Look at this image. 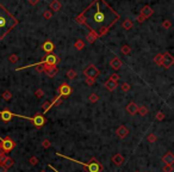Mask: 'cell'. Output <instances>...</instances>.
Instances as JSON below:
<instances>
[{
  "label": "cell",
  "instance_id": "1",
  "mask_svg": "<svg viewBox=\"0 0 174 172\" xmlns=\"http://www.w3.org/2000/svg\"><path fill=\"white\" fill-rule=\"evenodd\" d=\"M121 19L119 13L116 12L105 0H93L76 18L75 22L88 27L90 31L98 33L101 29H111Z\"/></svg>",
  "mask_w": 174,
  "mask_h": 172
},
{
  "label": "cell",
  "instance_id": "2",
  "mask_svg": "<svg viewBox=\"0 0 174 172\" xmlns=\"http://www.w3.org/2000/svg\"><path fill=\"white\" fill-rule=\"evenodd\" d=\"M18 23V19L4 5L0 4V40H3L12 29H14Z\"/></svg>",
  "mask_w": 174,
  "mask_h": 172
},
{
  "label": "cell",
  "instance_id": "3",
  "mask_svg": "<svg viewBox=\"0 0 174 172\" xmlns=\"http://www.w3.org/2000/svg\"><path fill=\"white\" fill-rule=\"evenodd\" d=\"M56 155H57V157H61V158H65V159H67V160H70V161H73V163L80 164V165H82V166H85L87 172H103V170H104V166L101 165V163H99L96 158H92L90 163H82V161L75 160V159H73V158H70V157L63 155V154H61V153H59V152H56Z\"/></svg>",
  "mask_w": 174,
  "mask_h": 172
},
{
  "label": "cell",
  "instance_id": "4",
  "mask_svg": "<svg viewBox=\"0 0 174 172\" xmlns=\"http://www.w3.org/2000/svg\"><path fill=\"white\" fill-rule=\"evenodd\" d=\"M59 62H60V59H59V57H57L56 55H54V54H48L42 61L36 62V64H32V65H27V66H24V67H19V68H17L16 71H22V69H26V68H30V67H37V66H42V65L56 66Z\"/></svg>",
  "mask_w": 174,
  "mask_h": 172
},
{
  "label": "cell",
  "instance_id": "5",
  "mask_svg": "<svg viewBox=\"0 0 174 172\" xmlns=\"http://www.w3.org/2000/svg\"><path fill=\"white\" fill-rule=\"evenodd\" d=\"M13 117H20V119H25V120H29V121H31L37 128H41L45 124L47 120L45 117L43 116L42 113H36L34 117H27V116H23V115H17V113H13Z\"/></svg>",
  "mask_w": 174,
  "mask_h": 172
},
{
  "label": "cell",
  "instance_id": "6",
  "mask_svg": "<svg viewBox=\"0 0 174 172\" xmlns=\"http://www.w3.org/2000/svg\"><path fill=\"white\" fill-rule=\"evenodd\" d=\"M14 147H16V142H14L10 136H6V137H4V139L0 136V152L9 153V152H11Z\"/></svg>",
  "mask_w": 174,
  "mask_h": 172
},
{
  "label": "cell",
  "instance_id": "7",
  "mask_svg": "<svg viewBox=\"0 0 174 172\" xmlns=\"http://www.w3.org/2000/svg\"><path fill=\"white\" fill-rule=\"evenodd\" d=\"M57 96H60L61 98H67L69 97L72 93H73V89L70 87V86L67 84V82H63L59 86V89H57Z\"/></svg>",
  "mask_w": 174,
  "mask_h": 172
},
{
  "label": "cell",
  "instance_id": "8",
  "mask_svg": "<svg viewBox=\"0 0 174 172\" xmlns=\"http://www.w3.org/2000/svg\"><path fill=\"white\" fill-rule=\"evenodd\" d=\"M83 74L86 78H93L96 79L97 77H99L100 71L94 66V65H88L85 69H83Z\"/></svg>",
  "mask_w": 174,
  "mask_h": 172
},
{
  "label": "cell",
  "instance_id": "9",
  "mask_svg": "<svg viewBox=\"0 0 174 172\" xmlns=\"http://www.w3.org/2000/svg\"><path fill=\"white\" fill-rule=\"evenodd\" d=\"M163 55V57H162V67H165V68H169L170 66H173V64H174V59H173V56H172V54L170 53H165V54H162Z\"/></svg>",
  "mask_w": 174,
  "mask_h": 172
},
{
  "label": "cell",
  "instance_id": "10",
  "mask_svg": "<svg viewBox=\"0 0 174 172\" xmlns=\"http://www.w3.org/2000/svg\"><path fill=\"white\" fill-rule=\"evenodd\" d=\"M43 67V72L49 77V78H54L57 72H59V69H57L56 66H48V65H42Z\"/></svg>",
  "mask_w": 174,
  "mask_h": 172
},
{
  "label": "cell",
  "instance_id": "11",
  "mask_svg": "<svg viewBox=\"0 0 174 172\" xmlns=\"http://www.w3.org/2000/svg\"><path fill=\"white\" fill-rule=\"evenodd\" d=\"M0 119H1L4 122H10L13 119V112H11L9 109L0 110Z\"/></svg>",
  "mask_w": 174,
  "mask_h": 172
},
{
  "label": "cell",
  "instance_id": "12",
  "mask_svg": "<svg viewBox=\"0 0 174 172\" xmlns=\"http://www.w3.org/2000/svg\"><path fill=\"white\" fill-rule=\"evenodd\" d=\"M116 134H117V136L119 137V139H125L127 136H128V134H129V129L125 127V126H119L118 128H117V130H116Z\"/></svg>",
  "mask_w": 174,
  "mask_h": 172
},
{
  "label": "cell",
  "instance_id": "13",
  "mask_svg": "<svg viewBox=\"0 0 174 172\" xmlns=\"http://www.w3.org/2000/svg\"><path fill=\"white\" fill-rule=\"evenodd\" d=\"M153 13H154V10L149 6V5H146V6H143L142 7V10H141V14L146 18V19H148L149 17H152L153 16Z\"/></svg>",
  "mask_w": 174,
  "mask_h": 172
},
{
  "label": "cell",
  "instance_id": "14",
  "mask_svg": "<svg viewBox=\"0 0 174 172\" xmlns=\"http://www.w3.org/2000/svg\"><path fill=\"white\" fill-rule=\"evenodd\" d=\"M110 66H111L114 71H118V69L123 66V62H122V60L119 59V57H113V59L110 61Z\"/></svg>",
  "mask_w": 174,
  "mask_h": 172
},
{
  "label": "cell",
  "instance_id": "15",
  "mask_svg": "<svg viewBox=\"0 0 174 172\" xmlns=\"http://www.w3.org/2000/svg\"><path fill=\"white\" fill-rule=\"evenodd\" d=\"M162 163H165V165H173L174 163V154L172 152H168L166 153L163 157H162Z\"/></svg>",
  "mask_w": 174,
  "mask_h": 172
},
{
  "label": "cell",
  "instance_id": "16",
  "mask_svg": "<svg viewBox=\"0 0 174 172\" xmlns=\"http://www.w3.org/2000/svg\"><path fill=\"white\" fill-rule=\"evenodd\" d=\"M137 110H138V105L135 103V102H130L127 106V111L129 115H131V116H134V115L137 113Z\"/></svg>",
  "mask_w": 174,
  "mask_h": 172
},
{
  "label": "cell",
  "instance_id": "17",
  "mask_svg": "<svg viewBox=\"0 0 174 172\" xmlns=\"http://www.w3.org/2000/svg\"><path fill=\"white\" fill-rule=\"evenodd\" d=\"M49 7H50V11L51 12H59L61 9H62V5L59 0H52V1L49 4Z\"/></svg>",
  "mask_w": 174,
  "mask_h": 172
},
{
  "label": "cell",
  "instance_id": "18",
  "mask_svg": "<svg viewBox=\"0 0 174 172\" xmlns=\"http://www.w3.org/2000/svg\"><path fill=\"white\" fill-rule=\"evenodd\" d=\"M112 163L114 165H117V166H122L123 163H124V157L121 154V153H117V154H114L112 157Z\"/></svg>",
  "mask_w": 174,
  "mask_h": 172
},
{
  "label": "cell",
  "instance_id": "19",
  "mask_svg": "<svg viewBox=\"0 0 174 172\" xmlns=\"http://www.w3.org/2000/svg\"><path fill=\"white\" fill-rule=\"evenodd\" d=\"M42 48H43V50H44L45 53L51 54L52 50L55 49V46H54V43H52L51 41H45V42L42 44Z\"/></svg>",
  "mask_w": 174,
  "mask_h": 172
},
{
  "label": "cell",
  "instance_id": "20",
  "mask_svg": "<svg viewBox=\"0 0 174 172\" xmlns=\"http://www.w3.org/2000/svg\"><path fill=\"white\" fill-rule=\"evenodd\" d=\"M117 86H118V84H117V82H114V81H112V80H110V79L105 82V87H106L110 92L114 91L116 89H117Z\"/></svg>",
  "mask_w": 174,
  "mask_h": 172
},
{
  "label": "cell",
  "instance_id": "21",
  "mask_svg": "<svg viewBox=\"0 0 174 172\" xmlns=\"http://www.w3.org/2000/svg\"><path fill=\"white\" fill-rule=\"evenodd\" d=\"M86 38H87V42H88V43H94V42L97 41V38H99V37H98V35H97L96 33L90 31L88 34H87Z\"/></svg>",
  "mask_w": 174,
  "mask_h": 172
},
{
  "label": "cell",
  "instance_id": "22",
  "mask_svg": "<svg viewBox=\"0 0 174 172\" xmlns=\"http://www.w3.org/2000/svg\"><path fill=\"white\" fill-rule=\"evenodd\" d=\"M122 26H123L124 30H131V29L134 27V23H132V20H131V19L127 18V19L122 23Z\"/></svg>",
  "mask_w": 174,
  "mask_h": 172
},
{
  "label": "cell",
  "instance_id": "23",
  "mask_svg": "<svg viewBox=\"0 0 174 172\" xmlns=\"http://www.w3.org/2000/svg\"><path fill=\"white\" fill-rule=\"evenodd\" d=\"M3 165H4L6 168H10V167H12V166L14 165V160H13L12 158H10V157H6V159L4 160Z\"/></svg>",
  "mask_w": 174,
  "mask_h": 172
},
{
  "label": "cell",
  "instance_id": "24",
  "mask_svg": "<svg viewBox=\"0 0 174 172\" xmlns=\"http://www.w3.org/2000/svg\"><path fill=\"white\" fill-rule=\"evenodd\" d=\"M137 112L141 115V116H146V115L149 112V110H148V108H147V106L141 105V106H138V110H137Z\"/></svg>",
  "mask_w": 174,
  "mask_h": 172
},
{
  "label": "cell",
  "instance_id": "25",
  "mask_svg": "<svg viewBox=\"0 0 174 172\" xmlns=\"http://www.w3.org/2000/svg\"><path fill=\"white\" fill-rule=\"evenodd\" d=\"M74 47H75L78 50H82V49L85 48V42H83L82 40H78V41H75Z\"/></svg>",
  "mask_w": 174,
  "mask_h": 172
},
{
  "label": "cell",
  "instance_id": "26",
  "mask_svg": "<svg viewBox=\"0 0 174 172\" xmlns=\"http://www.w3.org/2000/svg\"><path fill=\"white\" fill-rule=\"evenodd\" d=\"M162 57H163L162 54H156L155 57H154V62H155L156 65L161 66V65H162Z\"/></svg>",
  "mask_w": 174,
  "mask_h": 172
},
{
  "label": "cell",
  "instance_id": "27",
  "mask_svg": "<svg viewBox=\"0 0 174 172\" xmlns=\"http://www.w3.org/2000/svg\"><path fill=\"white\" fill-rule=\"evenodd\" d=\"M1 97H3V99H4V100H10V99L12 98V93L7 90V91H4V92H3Z\"/></svg>",
  "mask_w": 174,
  "mask_h": 172
},
{
  "label": "cell",
  "instance_id": "28",
  "mask_svg": "<svg viewBox=\"0 0 174 172\" xmlns=\"http://www.w3.org/2000/svg\"><path fill=\"white\" fill-rule=\"evenodd\" d=\"M121 51H122L124 55H129V54L131 53V48H130L129 46H127V44H125V46H123V47L121 48Z\"/></svg>",
  "mask_w": 174,
  "mask_h": 172
},
{
  "label": "cell",
  "instance_id": "29",
  "mask_svg": "<svg viewBox=\"0 0 174 172\" xmlns=\"http://www.w3.org/2000/svg\"><path fill=\"white\" fill-rule=\"evenodd\" d=\"M67 78L68 79H70V80H73V79H75V77H76V72L74 71V69H69L68 72H67Z\"/></svg>",
  "mask_w": 174,
  "mask_h": 172
},
{
  "label": "cell",
  "instance_id": "30",
  "mask_svg": "<svg viewBox=\"0 0 174 172\" xmlns=\"http://www.w3.org/2000/svg\"><path fill=\"white\" fill-rule=\"evenodd\" d=\"M88 100H90L91 103H97V102L99 100V96H98L97 93H92V95H90Z\"/></svg>",
  "mask_w": 174,
  "mask_h": 172
},
{
  "label": "cell",
  "instance_id": "31",
  "mask_svg": "<svg viewBox=\"0 0 174 172\" xmlns=\"http://www.w3.org/2000/svg\"><path fill=\"white\" fill-rule=\"evenodd\" d=\"M43 108H44V113H47L50 109H51V102H49V100H47V102H44V104H43Z\"/></svg>",
  "mask_w": 174,
  "mask_h": 172
},
{
  "label": "cell",
  "instance_id": "32",
  "mask_svg": "<svg viewBox=\"0 0 174 172\" xmlns=\"http://www.w3.org/2000/svg\"><path fill=\"white\" fill-rule=\"evenodd\" d=\"M18 60H19V59H18V55H16V54H12V55L9 56V61L12 62V64H16Z\"/></svg>",
  "mask_w": 174,
  "mask_h": 172
},
{
  "label": "cell",
  "instance_id": "33",
  "mask_svg": "<svg viewBox=\"0 0 174 172\" xmlns=\"http://www.w3.org/2000/svg\"><path fill=\"white\" fill-rule=\"evenodd\" d=\"M51 17H52V12L50 10H47V11L43 12V18L44 19H51Z\"/></svg>",
  "mask_w": 174,
  "mask_h": 172
},
{
  "label": "cell",
  "instance_id": "34",
  "mask_svg": "<svg viewBox=\"0 0 174 172\" xmlns=\"http://www.w3.org/2000/svg\"><path fill=\"white\" fill-rule=\"evenodd\" d=\"M121 89H122L123 92H128V91H130V85L128 82H124V84L121 85Z\"/></svg>",
  "mask_w": 174,
  "mask_h": 172
},
{
  "label": "cell",
  "instance_id": "35",
  "mask_svg": "<svg viewBox=\"0 0 174 172\" xmlns=\"http://www.w3.org/2000/svg\"><path fill=\"white\" fill-rule=\"evenodd\" d=\"M147 140H148V142L153 143V142H156L157 137H156V135H155V134H149V135H148V137H147Z\"/></svg>",
  "mask_w": 174,
  "mask_h": 172
},
{
  "label": "cell",
  "instance_id": "36",
  "mask_svg": "<svg viewBox=\"0 0 174 172\" xmlns=\"http://www.w3.org/2000/svg\"><path fill=\"white\" fill-rule=\"evenodd\" d=\"M155 119H156L157 121H163V120H165V113H163L162 111H159V112L156 113Z\"/></svg>",
  "mask_w": 174,
  "mask_h": 172
},
{
  "label": "cell",
  "instance_id": "37",
  "mask_svg": "<svg viewBox=\"0 0 174 172\" xmlns=\"http://www.w3.org/2000/svg\"><path fill=\"white\" fill-rule=\"evenodd\" d=\"M85 81H86V84L88 86H93L96 84V79H93V78H86Z\"/></svg>",
  "mask_w": 174,
  "mask_h": 172
},
{
  "label": "cell",
  "instance_id": "38",
  "mask_svg": "<svg viewBox=\"0 0 174 172\" xmlns=\"http://www.w3.org/2000/svg\"><path fill=\"white\" fill-rule=\"evenodd\" d=\"M119 78H121V77H119L117 73H113V74L110 77V80H112V81H114V82H118Z\"/></svg>",
  "mask_w": 174,
  "mask_h": 172
},
{
  "label": "cell",
  "instance_id": "39",
  "mask_svg": "<svg viewBox=\"0 0 174 172\" xmlns=\"http://www.w3.org/2000/svg\"><path fill=\"white\" fill-rule=\"evenodd\" d=\"M50 146H51V142H50L48 139H45V140L42 142V147H43V148H49Z\"/></svg>",
  "mask_w": 174,
  "mask_h": 172
},
{
  "label": "cell",
  "instance_id": "40",
  "mask_svg": "<svg viewBox=\"0 0 174 172\" xmlns=\"http://www.w3.org/2000/svg\"><path fill=\"white\" fill-rule=\"evenodd\" d=\"M35 95H36V97H37V98H42V97L44 96V91H43L42 89H38V90H36Z\"/></svg>",
  "mask_w": 174,
  "mask_h": 172
},
{
  "label": "cell",
  "instance_id": "41",
  "mask_svg": "<svg viewBox=\"0 0 174 172\" xmlns=\"http://www.w3.org/2000/svg\"><path fill=\"white\" fill-rule=\"evenodd\" d=\"M29 163H30L31 165H37L38 164V159H37V157H31L30 159H29Z\"/></svg>",
  "mask_w": 174,
  "mask_h": 172
},
{
  "label": "cell",
  "instance_id": "42",
  "mask_svg": "<svg viewBox=\"0 0 174 172\" xmlns=\"http://www.w3.org/2000/svg\"><path fill=\"white\" fill-rule=\"evenodd\" d=\"M163 172H173V165H165Z\"/></svg>",
  "mask_w": 174,
  "mask_h": 172
},
{
  "label": "cell",
  "instance_id": "43",
  "mask_svg": "<svg viewBox=\"0 0 174 172\" xmlns=\"http://www.w3.org/2000/svg\"><path fill=\"white\" fill-rule=\"evenodd\" d=\"M172 26V23L169 22V20H165L163 23H162V27L163 29H169Z\"/></svg>",
  "mask_w": 174,
  "mask_h": 172
},
{
  "label": "cell",
  "instance_id": "44",
  "mask_svg": "<svg viewBox=\"0 0 174 172\" xmlns=\"http://www.w3.org/2000/svg\"><path fill=\"white\" fill-rule=\"evenodd\" d=\"M6 153H4V152H0V164H3L4 163V160L6 159Z\"/></svg>",
  "mask_w": 174,
  "mask_h": 172
},
{
  "label": "cell",
  "instance_id": "45",
  "mask_svg": "<svg viewBox=\"0 0 174 172\" xmlns=\"http://www.w3.org/2000/svg\"><path fill=\"white\" fill-rule=\"evenodd\" d=\"M144 20H146V18H144V17H143V16L139 13V16L137 17V22H138V23H143Z\"/></svg>",
  "mask_w": 174,
  "mask_h": 172
},
{
  "label": "cell",
  "instance_id": "46",
  "mask_svg": "<svg viewBox=\"0 0 174 172\" xmlns=\"http://www.w3.org/2000/svg\"><path fill=\"white\" fill-rule=\"evenodd\" d=\"M38 1H40V0H29V4L32 5V6H35V5L38 4Z\"/></svg>",
  "mask_w": 174,
  "mask_h": 172
},
{
  "label": "cell",
  "instance_id": "47",
  "mask_svg": "<svg viewBox=\"0 0 174 172\" xmlns=\"http://www.w3.org/2000/svg\"><path fill=\"white\" fill-rule=\"evenodd\" d=\"M0 172H7V168L3 164H0Z\"/></svg>",
  "mask_w": 174,
  "mask_h": 172
},
{
  "label": "cell",
  "instance_id": "48",
  "mask_svg": "<svg viewBox=\"0 0 174 172\" xmlns=\"http://www.w3.org/2000/svg\"><path fill=\"white\" fill-rule=\"evenodd\" d=\"M48 166H49V167H50V168H51V170H52V171H55V172H60V171H57V170H56V168H55V167H54V166H52V165H50V164H49V165H48Z\"/></svg>",
  "mask_w": 174,
  "mask_h": 172
},
{
  "label": "cell",
  "instance_id": "49",
  "mask_svg": "<svg viewBox=\"0 0 174 172\" xmlns=\"http://www.w3.org/2000/svg\"><path fill=\"white\" fill-rule=\"evenodd\" d=\"M36 69H37V72H40V73H42V72H43V67H37Z\"/></svg>",
  "mask_w": 174,
  "mask_h": 172
},
{
  "label": "cell",
  "instance_id": "50",
  "mask_svg": "<svg viewBox=\"0 0 174 172\" xmlns=\"http://www.w3.org/2000/svg\"><path fill=\"white\" fill-rule=\"evenodd\" d=\"M40 172H45V171H44V170H41V171H40Z\"/></svg>",
  "mask_w": 174,
  "mask_h": 172
},
{
  "label": "cell",
  "instance_id": "51",
  "mask_svg": "<svg viewBox=\"0 0 174 172\" xmlns=\"http://www.w3.org/2000/svg\"><path fill=\"white\" fill-rule=\"evenodd\" d=\"M135 172H137V171H135Z\"/></svg>",
  "mask_w": 174,
  "mask_h": 172
}]
</instances>
